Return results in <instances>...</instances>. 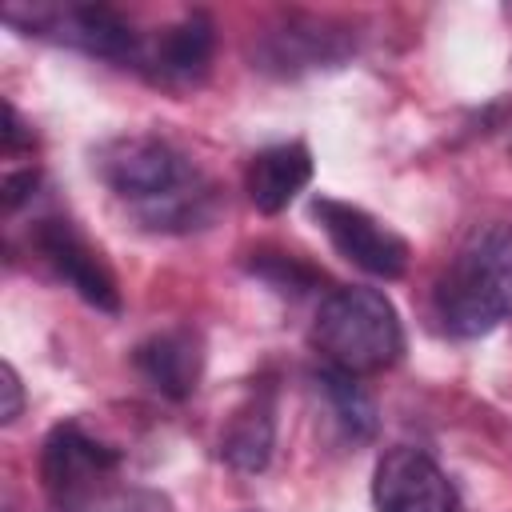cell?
<instances>
[{"instance_id": "19", "label": "cell", "mask_w": 512, "mask_h": 512, "mask_svg": "<svg viewBox=\"0 0 512 512\" xmlns=\"http://www.w3.org/2000/svg\"><path fill=\"white\" fill-rule=\"evenodd\" d=\"M4 148L16 152V148H32V132L24 128L20 112L12 104H4Z\"/></svg>"}, {"instance_id": "17", "label": "cell", "mask_w": 512, "mask_h": 512, "mask_svg": "<svg viewBox=\"0 0 512 512\" xmlns=\"http://www.w3.org/2000/svg\"><path fill=\"white\" fill-rule=\"evenodd\" d=\"M0 388H4V408H0V420L12 424L20 412H24V388H20V376L12 364L0 368Z\"/></svg>"}, {"instance_id": "18", "label": "cell", "mask_w": 512, "mask_h": 512, "mask_svg": "<svg viewBox=\"0 0 512 512\" xmlns=\"http://www.w3.org/2000/svg\"><path fill=\"white\" fill-rule=\"evenodd\" d=\"M36 188V168H24V172H8L4 176V208L12 212L28 192Z\"/></svg>"}, {"instance_id": "3", "label": "cell", "mask_w": 512, "mask_h": 512, "mask_svg": "<svg viewBox=\"0 0 512 512\" xmlns=\"http://www.w3.org/2000/svg\"><path fill=\"white\" fill-rule=\"evenodd\" d=\"M312 344L324 352V364L368 376L400 360L404 352V328L392 308V300L380 288H332L312 320Z\"/></svg>"}, {"instance_id": "9", "label": "cell", "mask_w": 512, "mask_h": 512, "mask_svg": "<svg viewBox=\"0 0 512 512\" xmlns=\"http://www.w3.org/2000/svg\"><path fill=\"white\" fill-rule=\"evenodd\" d=\"M352 52V40L344 36L340 24L332 20H312V16H292L280 28H268L256 44V68L296 76L308 68H332Z\"/></svg>"}, {"instance_id": "8", "label": "cell", "mask_w": 512, "mask_h": 512, "mask_svg": "<svg viewBox=\"0 0 512 512\" xmlns=\"http://www.w3.org/2000/svg\"><path fill=\"white\" fill-rule=\"evenodd\" d=\"M116 468H120V452L100 444L96 436H88L76 420L56 424L48 432V440H44V452H40L44 488L60 508H68L72 500H80L92 488L108 484Z\"/></svg>"}, {"instance_id": "5", "label": "cell", "mask_w": 512, "mask_h": 512, "mask_svg": "<svg viewBox=\"0 0 512 512\" xmlns=\"http://www.w3.org/2000/svg\"><path fill=\"white\" fill-rule=\"evenodd\" d=\"M312 216L320 220V228L328 232L332 248L352 260L356 268H364L368 276L380 280H396L408 268V244L400 232H392L384 220H376L372 212H364L360 204L348 200H332V196H316L312 200Z\"/></svg>"}, {"instance_id": "12", "label": "cell", "mask_w": 512, "mask_h": 512, "mask_svg": "<svg viewBox=\"0 0 512 512\" xmlns=\"http://www.w3.org/2000/svg\"><path fill=\"white\" fill-rule=\"evenodd\" d=\"M312 180V152L300 140L272 144L248 160L244 172V192L260 212H284Z\"/></svg>"}, {"instance_id": "16", "label": "cell", "mask_w": 512, "mask_h": 512, "mask_svg": "<svg viewBox=\"0 0 512 512\" xmlns=\"http://www.w3.org/2000/svg\"><path fill=\"white\" fill-rule=\"evenodd\" d=\"M260 272H264L276 288H284V284H288L292 292H304V288L312 284V272H308V268H300L296 260H284V256H276L272 264H260Z\"/></svg>"}, {"instance_id": "1", "label": "cell", "mask_w": 512, "mask_h": 512, "mask_svg": "<svg viewBox=\"0 0 512 512\" xmlns=\"http://www.w3.org/2000/svg\"><path fill=\"white\" fill-rule=\"evenodd\" d=\"M96 172L156 232L204 228L216 212L212 188L160 136H116L100 144Z\"/></svg>"}, {"instance_id": "11", "label": "cell", "mask_w": 512, "mask_h": 512, "mask_svg": "<svg viewBox=\"0 0 512 512\" xmlns=\"http://www.w3.org/2000/svg\"><path fill=\"white\" fill-rule=\"evenodd\" d=\"M140 376L168 400H184L196 392L200 372H204V344L192 328H164L136 344L132 352Z\"/></svg>"}, {"instance_id": "15", "label": "cell", "mask_w": 512, "mask_h": 512, "mask_svg": "<svg viewBox=\"0 0 512 512\" xmlns=\"http://www.w3.org/2000/svg\"><path fill=\"white\" fill-rule=\"evenodd\" d=\"M68 512H168V500L152 488H116L100 484L88 496L72 500Z\"/></svg>"}, {"instance_id": "6", "label": "cell", "mask_w": 512, "mask_h": 512, "mask_svg": "<svg viewBox=\"0 0 512 512\" xmlns=\"http://www.w3.org/2000/svg\"><path fill=\"white\" fill-rule=\"evenodd\" d=\"M376 512H460V492L444 468L408 444L388 448L372 472Z\"/></svg>"}, {"instance_id": "4", "label": "cell", "mask_w": 512, "mask_h": 512, "mask_svg": "<svg viewBox=\"0 0 512 512\" xmlns=\"http://www.w3.org/2000/svg\"><path fill=\"white\" fill-rule=\"evenodd\" d=\"M0 20L20 28L24 36H40L52 44L80 48L100 60L116 64H136L144 40L132 32V24L108 8V4H80V0H32V4H4Z\"/></svg>"}, {"instance_id": "13", "label": "cell", "mask_w": 512, "mask_h": 512, "mask_svg": "<svg viewBox=\"0 0 512 512\" xmlns=\"http://www.w3.org/2000/svg\"><path fill=\"white\" fill-rule=\"evenodd\" d=\"M272 444H276V408H272V388H256L236 416L228 420L224 436H220V456L224 464H232L236 472H260L272 460Z\"/></svg>"}, {"instance_id": "2", "label": "cell", "mask_w": 512, "mask_h": 512, "mask_svg": "<svg viewBox=\"0 0 512 512\" xmlns=\"http://www.w3.org/2000/svg\"><path fill=\"white\" fill-rule=\"evenodd\" d=\"M436 316L452 336H484L512 320V228L480 224L436 280Z\"/></svg>"}, {"instance_id": "7", "label": "cell", "mask_w": 512, "mask_h": 512, "mask_svg": "<svg viewBox=\"0 0 512 512\" xmlns=\"http://www.w3.org/2000/svg\"><path fill=\"white\" fill-rule=\"evenodd\" d=\"M32 244L36 252L48 260V268L92 308L100 312H120V288H116V276L112 268L104 264L100 248L88 244V236L72 224V220H60V216H48L32 228Z\"/></svg>"}, {"instance_id": "10", "label": "cell", "mask_w": 512, "mask_h": 512, "mask_svg": "<svg viewBox=\"0 0 512 512\" xmlns=\"http://www.w3.org/2000/svg\"><path fill=\"white\" fill-rule=\"evenodd\" d=\"M212 20L204 12H192L176 24H168L152 44L140 48L136 68L148 72V80L168 84V88H188L208 72L212 60Z\"/></svg>"}, {"instance_id": "14", "label": "cell", "mask_w": 512, "mask_h": 512, "mask_svg": "<svg viewBox=\"0 0 512 512\" xmlns=\"http://www.w3.org/2000/svg\"><path fill=\"white\" fill-rule=\"evenodd\" d=\"M312 380H316L320 396L328 400L336 424H340L352 440H368V436L376 432V404H372V396L356 384V376H348V372H340V368H332V364H320Z\"/></svg>"}]
</instances>
